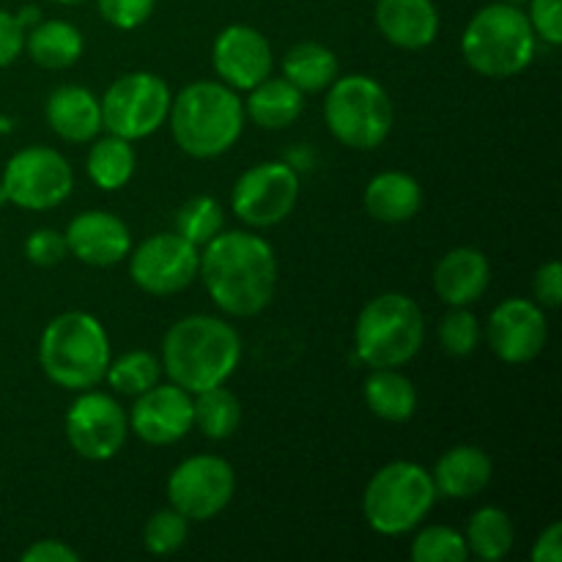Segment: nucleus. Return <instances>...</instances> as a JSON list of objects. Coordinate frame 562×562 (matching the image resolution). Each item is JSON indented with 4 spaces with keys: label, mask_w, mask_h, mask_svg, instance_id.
<instances>
[{
    "label": "nucleus",
    "mask_w": 562,
    "mask_h": 562,
    "mask_svg": "<svg viewBox=\"0 0 562 562\" xmlns=\"http://www.w3.org/2000/svg\"><path fill=\"white\" fill-rule=\"evenodd\" d=\"M198 274L214 305L228 316H256L278 291V258L272 245L247 231H220L206 241Z\"/></svg>",
    "instance_id": "nucleus-1"
},
{
    "label": "nucleus",
    "mask_w": 562,
    "mask_h": 562,
    "mask_svg": "<svg viewBox=\"0 0 562 562\" xmlns=\"http://www.w3.org/2000/svg\"><path fill=\"white\" fill-rule=\"evenodd\" d=\"M241 360L239 333L214 316H187L162 340V371L190 395L228 382Z\"/></svg>",
    "instance_id": "nucleus-2"
},
{
    "label": "nucleus",
    "mask_w": 562,
    "mask_h": 562,
    "mask_svg": "<svg viewBox=\"0 0 562 562\" xmlns=\"http://www.w3.org/2000/svg\"><path fill=\"white\" fill-rule=\"evenodd\" d=\"M170 132L176 146L195 159L228 151L245 130V102L225 82L201 80L181 88L170 102Z\"/></svg>",
    "instance_id": "nucleus-3"
},
{
    "label": "nucleus",
    "mask_w": 562,
    "mask_h": 562,
    "mask_svg": "<svg viewBox=\"0 0 562 562\" xmlns=\"http://www.w3.org/2000/svg\"><path fill=\"white\" fill-rule=\"evenodd\" d=\"M38 362L53 384L64 390H93L110 366V340L91 313L69 311L55 316L38 340Z\"/></svg>",
    "instance_id": "nucleus-4"
},
{
    "label": "nucleus",
    "mask_w": 562,
    "mask_h": 562,
    "mask_svg": "<svg viewBox=\"0 0 562 562\" xmlns=\"http://www.w3.org/2000/svg\"><path fill=\"white\" fill-rule=\"evenodd\" d=\"M536 31L516 3H492L477 11L461 36V55L477 75H521L536 58Z\"/></svg>",
    "instance_id": "nucleus-5"
},
{
    "label": "nucleus",
    "mask_w": 562,
    "mask_h": 562,
    "mask_svg": "<svg viewBox=\"0 0 562 562\" xmlns=\"http://www.w3.org/2000/svg\"><path fill=\"white\" fill-rule=\"evenodd\" d=\"M437 503L434 477L415 461H393L368 481L362 514L379 536H404L415 530Z\"/></svg>",
    "instance_id": "nucleus-6"
},
{
    "label": "nucleus",
    "mask_w": 562,
    "mask_h": 562,
    "mask_svg": "<svg viewBox=\"0 0 562 562\" xmlns=\"http://www.w3.org/2000/svg\"><path fill=\"white\" fill-rule=\"evenodd\" d=\"M426 318L406 294H382L362 307L355 327L357 357L368 368H401L420 351Z\"/></svg>",
    "instance_id": "nucleus-7"
},
{
    "label": "nucleus",
    "mask_w": 562,
    "mask_h": 562,
    "mask_svg": "<svg viewBox=\"0 0 562 562\" xmlns=\"http://www.w3.org/2000/svg\"><path fill=\"white\" fill-rule=\"evenodd\" d=\"M324 121L338 143L371 151L382 146L393 130V102L373 77H335L324 102Z\"/></svg>",
    "instance_id": "nucleus-8"
},
{
    "label": "nucleus",
    "mask_w": 562,
    "mask_h": 562,
    "mask_svg": "<svg viewBox=\"0 0 562 562\" xmlns=\"http://www.w3.org/2000/svg\"><path fill=\"white\" fill-rule=\"evenodd\" d=\"M170 93L168 82L151 71H130L108 88L102 104V126L124 140H143L168 121Z\"/></svg>",
    "instance_id": "nucleus-9"
},
{
    "label": "nucleus",
    "mask_w": 562,
    "mask_h": 562,
    "mask_svg": "<svg viewBox=\"0 0 562 562\" xmlns=\"http://www.w3.org/2000/svg\"><path fill=\"white\" fill-rule=\"evenodd\" d=\"M0 184L9 203L27 212H44L60 206L71 195L75 173L64 154L55 148L27 146L5 162Z\"/></svg>",
    "instance_id": "nucleus-10"
},
{
    "label": "nucleus",
    "mask_w": 562,
    "mask_h": 562,
    "mask_svg": "<svg viewBox=\"0 0 562 562\" xmlns=\"http://www.w3.org/2000/svg\"><path fill=\"white\" fill-rule=\"evenodd\" d=\"M236 492L234 467L217 456H192L168 477L170 508L190 521L214 519L228 508Z\"/></svg>",
    "instance_id": "nucleus-11"
},
{
    "label": "nucleus",
    "mask_w": 562,
    "mask_h": 562,
    "mask_svg": "<svg viewBox=\"0 0 562 562\" xmlns=\"http://www.w3.org/2000/svg\"><path fill=\"white\" fill-rule=\"evenodd\" d=\"M300 176L285 162H261L245 170L234 187V214L252 228H272L294 212Z\"/></svg>",
    "instance_id": "nucleus-12"
},
{
    "label": "nucleus",
    "mask_w": 562,
    "mask_h": 562,
    "mask_svg": "<svg viewBox=\"0 0 562 562\" xmlns=\"http://www.w3.org/2000/svg\"><path fill=\"white\" fill-rule=\"evenodd\" d=\"M130 434V417L104 393L82 390L66 412V439L80 459L110 461L121 453Z\"/></svg>",
    "instance_id": "nucleus-13"
},
{
    "label": "nucleus",
    "mask_w": 562,
    "mask_h": 562,
    "mask_svg": "<svg viewBox=\"0 0 562 562\" xmlns=\"http://www.w3.org/2000/svg\"><path fill=\"white\" fill-rule=\"evenodd\" d=\"M201 252L179 234H157L143 241L130 258V278L146 294L170 296L190 289L198 278Z\"/></svg>",
    "instance_id": "nucleus-14"
},
{
    "label": "nucleus",
    "mask_w": 562,
    "mask_h": 562,
    "mask_svg": "<svg viewBox=\"0 0 562 562\" xmlns=\"http://www.w3.org/2000/svg\"><path fill=\"white\" fill-rule=\"evenodd\" d=\"M488 346L494 355L510 366H525L536 360L549 338L543 307L532 300L499 302L488 318Z\"/></svg>",
    "instance_id": "nucleus-15"
},
{
    "label": "nucleus",
    "mask_w": 562,
    "mask_h": 562,
    "mask_svg": "<svg viewBox=\"0 0 562 562\" xmlns=\"http://www.w3.org/2000/svg\"><path fill=\"white\" fill-rule=\"evenodd\" d=\"M212 64L220 80L234 91H250L272 75V47L267 36L250 25H228L212 47Z\"/></svg>",
    "instance_id": "nucleus-16"
},
{
    "label": "nucleus",
    "mask_w": 562,
    "mask_h": 562,
    "mask_svg": "<svg viewBox=\"0 0 562 562\" xmlns=\"http://www.w3.org/2000/svg\"><path fill=\"white\" fill-rule=\"evenodd\" d=\"M130 428L148 445H173L192 428V398L179 384H154L137 395L130 412Z\"/></svg>",
    "instance_id": "nucleus-17"
},
{
    "label": "nucleus",
    "mask_w": 562,
    "mask_h": 562,
    "mask_svg": "<svg viewBox=\"0 0 562 562\" xmlns=\"http://www.w3.org/2000/svg\"><path fill=\"white\" fill-rule=\"evenodd\" d=\"M66 247L88 267H113L130 256L132 236L121 217L110 212H82L66 228Z\"/></svg>",
    "instance_id": "nucleus-18"
},
{
    "label": "nucleus",
    "mask_w": 562,
    "mask_h": 562,
    "mask_svg": "<svg viewBox=\"0 0 562 562\" xmlns=\"http://www.w3.org/2000/svg\"><path fill=\"white\" fill-rule=\"evenodd\" d=\"M492 269L486 256L475 247H456L445 252L434 269V289L439 300L450 307H470L486 294Z\"/></svg>",
    "instance_id": "nucleus-19"
},
{
    "label": "nucleus",
    "mask_w": 562,
    "mask_h": 562,
    "mask_svg": "<svg viewBox=\"0 0 562 562\" xmlns=\"http://www.w3.org/2000/svg\"><path fill=\"white\" fill-rule=\"evenodd\" d=\"M376 27L401 49H423L439 33V11L434 0H379Z\"/></svg>",
    "instance_id": "nucleus-20"
},
{
    "label": "nucleus",
    "mask_w": 562,
    "mask_h": 562,
    "mask_svg": "<svg viewBox=\"0 0 562 562\" xmlns=\"http://www.w3.org/2000/svg\"><path fill=\"white\" fill-rule=\"evenodd\" d=\"M44 113H47L49 130L69 143H91L102 132V104L88 88H55Z\"/></svg>",
    "instance_id": "nucleus-21"
},
{
    "label": "nucleus",
    "mask_w": 562,
    "mask_h": 562,
    "mask_svg": "<svg viewBox=\"0 0 562 562\" xmlns=\"http://www.w3.org/2000/svg\"><path fill=\"white\" fill-rule=\"evenodd\" d=\"M492 459L481 448L459 445L448 450L434 467V488L437 497L448 499H470L481 494L492 481Z\"/></svg>",
    "instance_id": "nucleus-22"
},
{
    "label": "nucleus",
    "mask_w": 562,
    "mask_h": 562,
    "mask_svg": "<svg viewBox=\"0 0 562 562\" xmlns=\"http://www.w3.org/2000/svg\"><path fill=\"white\" fill-rule=\"evenodd\" d=\"M423 206V190L409 173L401 170H384L373 176L366 187V212L373 220L387 225L406 223L415 217Z\"/></svg>",
    "instance_id": "nucleus-23"
},
{
    "label": "nucleus",
    "mask_w": 562,
    "mask_h": 562,
    "mask_svg": "<svg viewBox=\"0 0 562 562\" xmlns=\"http://www.w3.org/2000/svg\"><path fill=\"white\" fill-rule=\"evenodd\" d=\"M302 108H305V93L300 88L291 86L285 77H280V80L267 77L256 88H250L245 115H250L263 130H285L300 119Z\"/></svg>",
    "instance_id": "nucleus-24"
},
{
    "label": "nucleus",
    "mask_w": 562,
    "mask_h": 562,
    "mask_svg": "<svg viewBox=\"0 0 562 562\" xmlns=\"http://www.w3.org/2000/svg\"><path fill=\"white\" fill-rule=\"evenodd\" d=\"M25 49L44 69H69L82 55V33L66 20L36 22L25 33Z\"/></svg>",
    "instance_id": "nucleus-25"
},
{
    "label": "nucleus",
    "mask_w": 562,
    "mask_h": 562,
    "mask_svg": "<svg viewBox=\"0 0 562 562\" xmlns=\"http://www.w3.org/2000/svg\"><path fill=\"white\" fill-rule=\"evenodd\" d=\"M366 404L376 417L387 423L412 420L417 409L415 384L395 368H373L366 379Z\"/></svg>",
    "instance_id": "nucleus-26"
},
{
    "label": "nucleus",
    "mask_w": 562,
    "mask_h": 562,
    "mask_svg": "<svg viewBox=\"0 0 562 562\" xmlns=\"http://www.w3.org/2000/svg\"><path fill=\"white\" fill-rule=\"evenodd\" d=\"M283 77L302 93L327 91L338 77V58L318 42H300L283 55Z\"/></svg>",
    "instance_id": "nucleus-27"
},
{
    "label": "nucleus",
    "mask_w": 562,
    "mask_h": 562,
    "mask_svg": "<svg viewBox=\"0 0 562 562\" xmlns=\"http://www.w3.org/2000/svg\"><path fill=\"white\" fill-rule=\"evenodd\" d=\"M135 165L137 159L135 151H132V140H124L119 135L93 137V146L86 159V170L99 190L113 192L130 184L132 173H135Z\"/></svg>",
    "instance_id": "nucleus-28"
},
{
    "label": "nucleus",
    "mask_w": 562,
    "mask_h": 562,
    "mask_svg": "<svg viewBox=\"0 0 562 562\" xmlns=\"http://www.w3.org/2000/svg\"><path fill=\"white\" fill-rule=\"evenodd\" d=\"M514 521L505 510L481 508L477 514H472L464 541L470 547V554H477L486 562H497L508 558V552L514 549Z\"/></svg>",
    "instance_id": "nucleus-29"
},
{
    "label": "nucleus",
    "mask_w": 562,
    "mask_h": 562,
    "mask_svg": "<svg viewBox=\"0 0 562 562\" xmlns=\"http://www.w3.org/2000/svg\"><path fill=\"white\" fill-rule=\"evenodd\" d=\"M192 401V426L201 428L203 437L209 439H228L234 437L241 423L239 401L223 384L195 393Z\"/></svg>",
    "instance_id": "nucleus-30"
},
{
    "label": "nucleus",
    "mask_w": 562,
    "mask_h": 562,
    "mask_svg": "<svg viewBox=\"0 0 562 562\" xmlns=\"http://www.w3.org/2000/svg\"><path fill=\"white\" fill-rule=\"evenodd\" d=\"M159 376H162V362L148 351H130L119 360H110L108 373H104L110 387L124 395L146 393L159 382Z\"/></svg>",
    "instance_id": "nucleus-31"
},
{
    "label": "nucleus",
    "mask_w": 562,
    "mask_h": 562,
    "mask_svg": "<svg viewBox=\"0 0 562 562\" xmlns=\"http://www.w3.org/2000/svg\"><path fill=\"white\" fill-rule=\"evenodd\" d=\"M223 206L214 198L198 195L179 209L176 217V234L184 236L195 247H203L223 231Z\"/></svg>",
    "instance_id": "nucleus-32"
},
{
    "label": "nucleus",
    "mask_w": 562,
    "mask_h": 562,
    "mask_svg": "<svg viewBox=\"0 0 562 562\" xmlns=\"http://www.w3.org/2000/svg\"><path fill=\"white\" fill-rule=\"evenodd\" d=\"M470 558L464 536L450 527H426L412 543L415 562H464Z\"/></svg>",
    "instance_id": "nucleus-33"
},
{
    "label": "nucleus",
    "mask_w": 562,
    "mask_h": 562,
    "mask_svg": "<svg viewBox=\"0 0 562 562\" xmlns=\"http://www.w3.org/2000/svg\"><path fill=\"white\" fill-rule=\"evenodd\" d=\"M187 532H190V519L181 516L176 508L157 510L151 519L146 521V530H143V543L151 554L165 558V554H173L184 547Z\"/></svg>",
    "instance_id": "nucleus-34"
},
{
    "label": "nucleus",
    "mask_w": 562,
    "mask_h": 562,
    "mask_svg": "<svg viewBox=\"0 0 562 562\" xmlns=\"http://www.w3.org/2000/svg\"><path fill=\"white\" fill-rule=\"evenodd\" d=\"M481 329H477V318L472 316L467 307H453L445 313L439 322V344H442L445 355L450 357H467L475 351Z\"/></svg>",
    "instance_id": "nucleus-35"
},
{
    "label": "nucleus",
    "mask_w": 562,
    "mask_h": 562,
    "mask_svg": "<svg viewBox=\"0 0 562 562\" xmlns=\"http://www.w3.org/2000/svg\"><path fill=\"white\" fill-rule=\"evenodd\" d=\"M99 14L119 31H135L151 16L157 0H97Z\"/></svg>",
    "instance_id": "nucleus-36"
},
{
    "label": "nucleus",
    "mask_w": 562,
    "mask_h": 562,
    "mask_svg": "<svg viewBox=\"0 0 562 562\" xmlns=\"http://www.w3.org/2000/svg\"><path fill=\"white\" fill-rule=\"evenodd\" d=\"M66 252H69V247H66V236L53 228L33 231L25 241L27 261L36 263V267H55V263L64 261Z\"/></svg>",
    "instance_id": "nucleus-37"
},
{
    "label": "nucleus",
    "mask_w": 562,
    "mask_h": 562,
    "mask_svg": "<svg viewBox=\"0 0 562 562\" xmlns=\"http://www.w3.org/2000/svg\"><path fill=\"white\" fill-rule=\"evenodd\" d=\"M527 20L543 42L562 44V0H530Z\"/></svg>",
    "instance_id": "nucleus-38"
},
{
    "label": "nucleus",
    "mask_w": 562,
    "mask_h": 562,
    "mask_svg": "<svg viewBox=\"0 0 562 562\" xmlns=\"http://www.w3.org/2000/svg\"><path fill=\"white\" fill-rule=\"evenodd\" d=\"M532 294L541 307H560L562 305V267L558 261L543 263L532 280Z\"/></svg>",
    "instance_id": "nucleus-39"
},
{
    "label": "nucleus",
    "mask_w": 562,
    "mask_h": 562,
    "mask_svg": "<svg viewBox=\"0 0 562 562\" xmlns=\"http://www.w3.org/2000/svg\"><path fill=\"white\" fill-rule=\"evenodd\" d=\"M22 49H25V27L11 11L0 9V69L14 64Z\"/></svg>",
    "instance_id": "nucleus-40"
},
{
    "label": "nucleus",
    "mask_w": 562,
    "mask_h": 562,
    "mask_svg": "<svg viewBox=\"0 0 562 562\" xmlns=\"http://www.w3.org/2000/svg\"><path fill=\"white\" fill-rule=\"evenodd\" d=\"M22 562H80V554L66 547V543L47 538V541H38L31 549H25Z\"/></svg>",
    "instance_id": "nucleus-41"
},
{
    "label": "nucleus",
    "mask_w": 562,
    "mask_h": 562,
    "mask_svg": "<svg viewBox=\"0 0 562 562\" xmlns=\"http://www.w3.org/2000/svg\"><path fill=\"white\" fill-rule=\"evenodd\" d=\"M532 562H562V525H549L532 547Z\"/></svg>",
    "instance_id": "nucleus-42"
},
{
    "label": "nucleus",
    "mask_w": 562,
    "mask_h": 562,
    "mask_svg": "<svg viewBox=\"0 0 562 562\" xmlns=\"http://www.w3.org/2000/svg\"><path fill=\"white\" fill-rule=\"evenodd\" d=\"M14 16L20 20L22 27H27V25H36L38 16H42V11H38L36 5H25V9H22L20 14H14Z\"/></svg>",
    "instance_id": "nucleus-43"
},
{
    "label": "nucleus",
    "mask_w": 562,
    "mask_h": 562,
    "mask_svg": "<svg viewBox=\"0 0 562 562\" xmlns=\"http://www.w3.org/2000/svg\"><path fill=\"white\" fill-rule=\"evenodd\" d=\"M3 203H9V198H5V192H3V184H0V206H3Z\"/></svg>",
    "instance_id": "nucleus-44"
},
{
    "label": "nucleus",
    "mask_w": 562,
    "mask_h": 562,
    "mask_svg": "<svg viewBox=\"0 0 562 562\" xmlns=\"http://www.w3.org/2000/svg\"><path fill=\"white\" fill-rule=\"evenodd\" d=\"M58 3H64V5H75V3H82V0H58Z\"/></svg>",
    "instance_id": "nucleus-45"
},
{
    "label": "nucleus",
    "mask_w": 562,
    "mask_h": 562,
    "mask_svg": "<svg viewBox=\"0 0 562 562\" xmlns=\"http://www.w3.org/2000/svg\"><path fill=\"white\" fill-rule=\"evenodd\" d=\"M505 3H525V0H505Z\"/></svg>",
    "instance_id": "nucleus-46"
}]
</instances>
